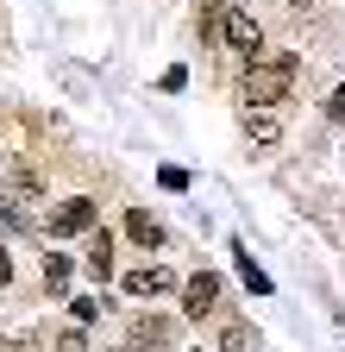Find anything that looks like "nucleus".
<instances>
[{"label":"nucleus","mask_w":345,"mask_h":352,"mask_svg":"<svg viewBox=\"0 0 345 352\" xmlns=\"http://www.w3.org/2000/svg\"><path fill=\"white\" fill-rule=\"evenodd\" d=\"M176 289V271H163V264H139V271H126V296H163Z\"/></svg>","instance_id":"nucleus-5"},{"label":"nucleus","mask_w":345,"mask_h":352,"mask_svg":"<svg viewBox=\"0 0 345 352\" xmlns=\"http://www.w3.org/2000/svg\"><path fill=\"white\" fill-rule=\"evenodd\" d=\"M239 264H245V283H251L257 296H270V277H264V271H257V264H251V252H239Z\"/></svg>","instance_id":"nucleus-12"},{"label":"nucleus","mask_w":345,"mask_h":352,"mask_svg":"<svg viewBox=\"0 0 345 352\" xmlns=\"http://www.w3.org/2000/svg\"><path fill=\"white\" fill-rule=\"evenodd\" d=\"M295 7H308V0H295Z\"/></svg>","instance_id":"nucleus-17"},{"label":"nucleus","mask_w":345,"mask_h":352,"mask_svg":"<svg viewBox=\"0 0 345 352\" xmlns=\"http://www.w3.org/2000/svg\"><path fill=\"white\" fill-rule=\"evenodd\" d=\"M7 277H13V258H7V252H0V289H7Z\"/></svg>","instance_id":"nucleus-16"},{"label":"nucleus","mask_w":345,"mask_h":352,"mask_svg":"<svg viewBox=\"0 0 345 352\" xmlns=\"http://www.w3.org/2000/svg\"><path fill=\"white\" fill-rule=\"evenodd\" d=\"M163 340H169L163 321H139V346H163Z\"/></svg>","instance_id":"nucleus-13"},{"label":"nucleus","mask_w":345,"mask_h":352,"mask_svg":"<svg viewBox=\"0 0 345 352\" xmlns=\"http://www.w3.org/2000/svg\"><path fill=\"white\" fill-rule=\"evenodd\" d=\"M245 139H251L257 151H276V145H283V120H276L270 107H245Z\"/></svg>","instance_id":"nucleus-3"},{"label":"nucleus","mask_w":345,"mask_h":352,"mask_svg":"<svg viewBox=\"0 0 345 352\" xmlns=\"http://www.w3.org/2000/svg\"><path fill=\"white\" fill-rule=\"evenodd\" d=\"M126 233H132L139 245H151V252L163 245V227H157V220H151V214H139V208H132V214H126Z\"/></svg>","instance_id":"nucleus-8"},{"label":"nucleus","mask_w":345,"mask_h":352,"mask_svg":"<svg viewBox=\"0 0 345 352\" xmlns=\"http://www.w3.org/2000/svg\"><path fill=\"white\" fill-rule=\"evenodd\" d=\"M88 227H95V201H88V195H75V201H63V208L51 214V233H57V239L88 233Z\"/></svg>","instance_id":"nucleus-4"},{"label":"nucleus","mask_w":345,"mask_h":352,"mask_svg":"<svg viewBox=\"0 0 345 352\" xmlns=\"http://www.w3.org/2000/svg\"><path fill=\"white\" fill-rule=\"evenodd\" d=\"M213 32H220L233 51H245V57H257V51H264V25H257L245 7H220V25H213Z\"/></svg>","instance_id":"nucleus-2"},{"label":"nucleus","mask_w":345,"mask_h":352,"mask_svg":"<svg viewBox=\"0 0 345 352\" xmlns=\"http://www.w3.org/2000/svg\"><path fill=\"white\" fill-rule=\"evenodd\" d=\"M295 82V57L289 51H270V57H251L245 63V101L251 107H276Z\"/></svg>","instance_id":"nucleus-1"},{"label":"nucleus","mask_w":345,"mask_h":352,"mask_svg":"<svg viewBox=\"0 0 345 352\" xmlns=\"http://www.w3.org/2000/svg\"><path fill=\"white\" fill-rule=\"evenodd\" d=\"M326 113H333V120H345V82L333 88V95H326Z\"/></svg>","instance_id":"nucleus-15"},{"label":"nucleus","mask_w":345,"mask_h":352,"mask_svg":"<svg viewBox=\"0 0 345 352\" xmlns=\"http://www.w3.org/2000/svg\"><path fill=\"white\" fill-rule=\"evenodd\" d=\"M195 19H201V38H207L213 25H220V0H201V13H195Z\"/></svg>","instance_id":"nucleus-14"},{"label":"nucleus","mask_w":345,"mask_h":352,"mask_svg":"<svg viewBox=\"0 0 345 352\" xmlns=\"http://www.w3.org/2000/svg\"><path fill=\"white\" fill-rule=\"evenodd\" d=\"M82 264H88V277H101V283H107V277H113V239H107V233H95V239H88V258H82Z\"/></svg>","instance_id":"nucleus-7"},{"label":"nucleus","mask_w":345,"mask_h":352,"mask_svg":"<svg viewBox=\"0 0 345 352\" xmlns=\"http://www.w3.org/2000/svg\"><path fill=\"white\" fill-rule=\"evenodd\" d=\"M213 296H220V277H213V271H201V277L182 283V308H189V315H207Z\"/></svg>","instance_id":"nucleus-6"},{"label":"nucleus","mask_w":345,"mask_h":352,"mask_svg":"<svg viewBox=\"0 0 345 352\" xmlns=\"http://www.w3.org/2000/svg\"><path fill=\"white\" fill-rule=\"evenodd\" d=\"M45 283H51L57 296L69 289V258H63V252H51V258H45Z\"/></svg>","instance_id":"nucleus-9"},{"label":"nucleus","mask_w":345,"mask_h":352,"mask_svg":"<svg viewBox=\"0 0 345 352\" xmlns=\"http://www.w3.org/2000/svg\"><path fill=\"white\" fill-rule=\"evenodd\" d=\"M220 352H251V327H245V321H233V327L220 333Z\"/></svg>","instance_id":"nucleus-11"},{"label":"nucleus","mask_w":345,"mask_h":352,"mask_svg":"<svg viewBox=\"0 0 345 352\" xmlns=\"http://www.w3.org/2000/svg\"><path fill=\"white\" fill-rule=\"evenodd\" d=\"M0 227H32V214H25L19 195H7V189H0Z\"/></svg>","instance_id":"nucleus-10"}]
</instances>
